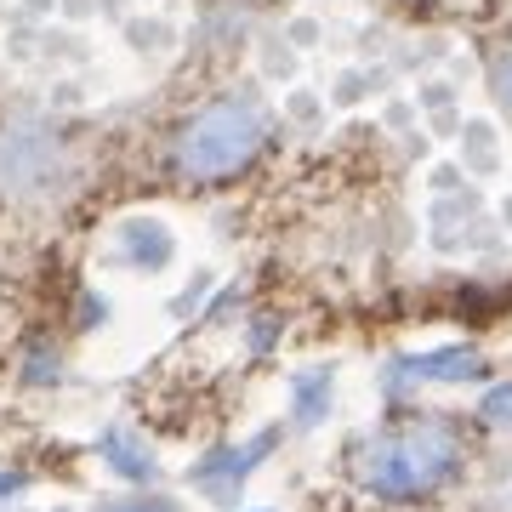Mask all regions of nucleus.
<instances>
[{
  "label": "nucleus",
  "instance_id": "1",
  "mask_svg": "<svg viewBox=\"0 0 512 512\" xmlns=\"http://www.w3.org/2000/svg\"><path fill=\"white\" fill-rule=\"evenodd\" d=\"M268 126H262V114L251 103H217V109H205L183 137V165L194 177H222V171H234L245 165L262 148Z\"/></svg>",
  "mask_w": 512,
  "mask_h": 512
},
{
  "label": "nucleus",
  "instance_id": "2",
  "mask_svg": "<svg viewBox=\"0 0 512 512\" xmlns=\"http://www.w3.org/2000/svg\"><path fill=\"white\" fill-rule=\"evenodd\" d=\"M450 467H456V439L444 427H410L370 456V484L387 495H416L427 484H439Z\"/></svg>",
  "mask_w": 512,
  "mask_h": 512
},
{
  "label": "nucleus",
  "instance_id": "3",
  "mask_svg": "<svg viewBox=\"0 0 512 512\" xmlns=\"http://www.w3.org/2000/svg\"><path fill=\"white\" fill-rule=\"evenodd\" d=\"M495 86H501V97H507V103H512V57H507V63H501V74H495Z\"/></svg>",
  "mask_w": 512,
  "mask_h": 512
},
{
  "label": "nucleus",
  "instance_id": "4",
  "mask_svg": "<svg viewBox=\"0 0 512 512\" xmlns=\"http://www.w3.org/2000/svg\"><path fill=\"white\" fill-rule=\"evenodd\" d=\"M120 512H171V507H120Z\"/></svg>",
  "mask_w": 512,
  "mask_h": 512
}]
</instances>
